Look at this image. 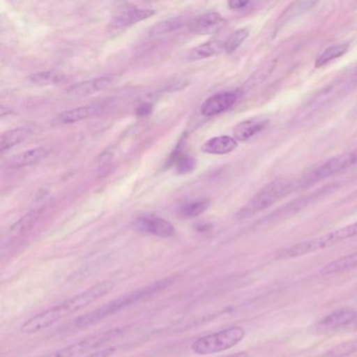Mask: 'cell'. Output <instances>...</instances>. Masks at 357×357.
Listing matches in <instances>:
<instances>
[{"instance_id": "6da1fadb", "label": "cell", "mask_w": 357, "mask_h": 357, "mask_svg": "<svg viewBox=\"0 0 357 357\" xmlns=\"http://www.w3.org/2000/svg\"><path fill=\"white\" fill-rule=\"evenodd\" d=\"M116 285V282L112 280H104V281L91 286L85 291L30 317L28 321L22 324L20 330L24 333H36L41 330L47 329L57 321H61L74 313L79 312L89 305L97 302L98 300L112 292Z\"/></svg>"}, {"instance_id": "7a4b0ae2", "label": "cell", "mask_w": 357, "mask_h": 357, "mask_svg": "<svg viewBox=\"0 0 357 357\" xmlns=\"http://www.w3.org/2000/svg\"><path fill=\"white\" fill-rule=\"evenodd\" d=\"M170 282L171 280L158 281L152 284V285L146 286V287L141 288V289H137V291L120 296V298L103 305V306L96 309V310L91 311V312L86 313V314L81 315L75 321V326L79 328V329H83V328L96 325V324L103 321L104 319L114 314V313L119 312L122 309L127 308L130 305L137 304V303L153 296L156 292L165 289L170 284Z\"/></svg>"}, {"instance_id": "3957f363", "label": "cell", "mask_w": 357, "mask_h": 357, "mask_svg": "<svg viewBox=\"0 0 357 357\" xmlns=\"http://www.w3.org/2000/svg\"><path fill=\"white\" fill-rule=\"evenodd\" d=\"M356 236L357 222H355L331 231V233L325 234L319 237L306 240V241L300 242V243L280 250L275 254V258L280 259V260H286V259H294L305 256V255L313 254V252L332 248L340 242L356 237Z\"/></svg>"}, {"instance_id": "277c9868", "label": "cell", "mask_w": 357, "mask_h": 357, "mask_svg": "<svg viewBox=\"0 0 357 357\" xmlns=\"http://www.w3.org/2000/svg\"><path fill=\"white\" fill-rule=\"evenodd\" d=\"M246 331L239 326L227 328L198 338L192 344V351L198 355H212L237 346L245 337Z\"/></svg>"}, {"instance_id": "5b68a950", "label": "cell", "mask_w": 357, "mask_h": 357, "mask_svg": "<svg viewBox=\"0 0 357 357\" xmlns=\"http://www.w3.org/2000/svg\"><path fill=\"white\" fill-rule=\"evenodd\" d=\"M291 181L288 179H275L259 191L236 215L237 219L248 218L271 208L278 200L291 191Z\"/></svg>"}, {"instance_id": "8992f818", "label": "cell", "mask_w": 357, "mask_h": 357, "mask_svg": "<svg viewBox=\"0 0 357 357\" xmlns=\"http://www.w3.org/2000/svg\"><path fill=\"white\" fill-rule=\"evenodd\" d=\"M125 333V329L116 328V329L108 330L102 333L95 334L84 340H79L74 344H68L60 350L54 351L49 354L40 357H75L91 352L96 349L101 348L104 344H108L112 340L121 337Z\"/></svg>"}, {"instance_id": "52a82bcc", "label": "cell", "mask_w": 357, "mask_h": 357, "mask_svg": "<svg viewBox=\"0 0 357 357\" xmlns=\"http://www.w3.org/2000/svg\"><path fill=\"white\" fill-rule=\"evenodd\" d=\"M357 162V151L351 153L342 154L336 158H330L317 168L313 169L306 176L303 177L300 181L302 188L310 187L314 183H319L332 175L336 174L340 171L352 166Z\"/></svg>"}, {"instance_id": "ba28073f", "label": "cell", "mask_w": 357, "mask_h": 357, "mask_svg": "<svg viewBox=\"0 0 357 357\" xmlns=\"http://www.w3.org/2000/svg\"><path fill=\"white\" fill-rule=\"evenodd\" d=\"M133 227L139 233L156 236L160 238H170L174 236L175 229L172 223L156 215H144L133 222Z\"/></svg>"}, {"instance_id": "9c48e42d", "label": "cell", "mask_w": 357, "mask_h": 357, "mask_svg": "<svg viewBox=\"0 0 357 357\" xmlns=\"http://www.w3.org/2000/svg\"><path fill=\"white\" fill-rule=\"evenodd\" d=\"M357 311L344 309V310L334 311L326 315L319 324L317 328L321 331H335V330L344 329V328L356 327Z\"/></svg>"}, {"instance_id": "30bf717a", "label": "cell", "mask_w": 357, "mask_h": 357, "mask_svg": "<svg viewBox=\"0 0 357 357\" xmlns=\"http://www.w3.org/2000/svg\"><path fill=\"white\" fill-rule=\"evenodd\" d=\"M237 99V93H235L227 91V93H217L206 99L200 110L204 116H217L233 107Z\"/></svg>"}, {"instance_id": "8fae6325", "label": "cell", "mask_w": 357, "mask_h": 357, "mask_svg": "<svg viewBox=\"0 0 357 357\" xmlns=\"http://www.w3.org/2000/svg\"><path fill=\"white\" fill-rule=\"evenodd\" d=\"M112 77L104 76L77 83L66 89V95L72 98H86L104 91L112 84Z\"/></svg>"}, {"instance_id": "7c38bea8", "label": "cell", "mask_w": 357, "mask_h": 357, "mask_svg": "<svg viewBox=\"0 0 357 357\" xmlns=\"http://www.w3.org/2000/svg\"><path fill=\"white\" fill-rule=\"evenodd\" d=\"M268 125V120L262 118L250 119L242 121L233 129V137L237 142H248L264 130Z\"/></svg>"}, {"instance_id": "4fadbf2b", "label": "cell", "mask_w": 357, "mask_h": 357, "mask_svg": "<svg viewBox=\"0 0 357 357\" xmlns=\"http://www.w3.org/2000/svg\"><path fill=\"white\" fill-rule=\"evenodd\" d=\"M154 14H155V11L151 9H129L116 16L112 20L110 28L114 31L122 30V29L128 28V26L139 24L144 20H149Z\"/></svg>"}, {"instance_id": "5bb4252c", "label": "cell", "mask_w": 357, "mask_h": 357, "mask_svg": "<svg viewBox=\"0 0 357 357\" xmlns=\"http://www.w3.org/2000/svg\"><path fill=\"white\" fill-rule=\"evenodd\" d=\"M50 154V150L47 148L38 147L34 149L26 150L22 153L12 156L7 162L8 168L17 169L32 166L40 160H45Z\"/></svg>"}, {"instance_id": "9a60e30c", "label": "cell", "mask_w": 357, "mask_h": 357, "mask_svg": "<svg viewBox=\"0 0 357 357\" xmlns=\"http://www.w3.org/2000/svg\"><path fill=\"white\" fill-rule=\"evenodd\" d=\"M238 147V142L233 137L221 135L215 137L204 142L202 146L204 153L212 154V155H225L231 153Z\"/></svg>"}, {"instance_id": "2e32d148", "label": "cell", "mask_w": 357, "mask_h": 357, "mask_svg": "<svg viewBox=\"0 0 357 357\" xmlns=\"http://www.w3.org/2000/svg\"><path fill=\"white\" fill-rule=\"evenodd\" d=\"M225 24L222 16L216 12L204 14L192 24V31L198 35H212L218 32Z\"/></svg>"}, {"instance_id": "e0dca14e", "label": "cell", "mask_w": 357, "mask_h": 357, "mask_svg": "<svg viewBox=\"0 0 357 357\" xmlns=\"http://www.w3.org/2000/svg\"><path fill=\"white\" fill-rule=\"evenodd\" d=\"M103 107L101 105H86L74 109L66 110L57 116V121L60 124H73L80 121L87 120L89 118L98 116L102 112Z\"/></svg>"}, {"instance_id": "ac0fdd59", "label": "cell", "mask_w": 357, "mask_h": 357, "mask_svg": "<svg viewBox=\"0 0 357 357\" xmlns=\"http://www.w3.org/2000/svg\"><path fill=\"white\" fill-rule=\"evenodd\" d=\"M356 267L357 252L328 263L321 269L319 273L323 275H336V273H346V271L356 268Z\"/></svg>"}, {"instance_id": "d6986e66", "label": "cell", "mask_w": 357, "mask_h": 357, "mask_svg": "<svg viewBox=\"0 0 357 357\" xmlns=\"http://www.w3.org/2000/svg\"><path fill=\"white\" fill-rule=\"evenodd\" d=\"M222 51H225V43H221L220 41H208L192 49L188 54V59L190 61H199L214 57Z\"/></svg>"}, {"instance_id": "ffe728a7", "label": "cell", "mask_w": 357, "mask_h": 357, "mask_svg": "<svg viewBox=\"0 0 357 357\" xmlns=\"http://www.w3.org/2000/svg\"><path fill=\"white\" fill-rule=\"evenodd\" d=\"M31 132H32L31 129L20 127V128L12 129V130L3 133L1 135V141H0V152H1V154H5L12 148L26 141L30 137Z\"/></svg>"}, {"instance_id": "44dd1931", "label": "cell", "mask_w": 357, "mask_h": 357, "mask_svg": "<svg viewBox=\"0 0 357 357\" xmlns=\"http://www.w3.org/2000/svg\"><path fill=\"white\" fill-rule=\"evenodd\" d=\"M349 47H350V43H336V45L327 47L317 57V61H315V68H323V66H327L329 62L342 57L348 52Z\"/></svg>"}, {"instance_id": "7402d4cb", "label": "cell", "mask_w": 357, "mask_h": 357, "mask_svg": "<svg viewBox=\"0 0 357 357\" xmlns=\"http://www.w3.org/2000/svg\"><path fill=\"white\" fill-rule=\"evenodd\" d=\"M183 26V18L181 16L169 18L162 20L154 24L149 31L150 37L162 36V35L170 34L174 31L178 30Z\"/></svg>"}, {"instance_id": "603a6c76", "label": "cell", "mask_w": 357, "mask_h": 357, "mask_svg": "<svg viewBox=\"0 0 357 357\" xmlns=\"http://www.w3.org/2000/svg\"><path fill=\"white\" fill-rule=\"evenodd\" d=\"M30 81L37 86H53L66 82V75L57 72L36 73L30 77Z\"/></svg>"}, {"instance_id": "cb8c5ba5", "label": "cell", "mask_w": 357, "mask_h": 357, "mask_svg": "<svg viewBox=\"0 0 357 357\" xmlns=\"http://www.w3.org/2000/svg\"><path fill=\"white\" fill-rule=\"evenodd\" d=\"M210 200L206 199V198H202V199L193 200V202H187L181 206V215L185 218H193V217L199 216L202 213L206 212L210 206Z\"/></svg>"}, {"instance_id": "d4e9b609", "label": "cell", "mask_w": 357, "mask_h": 357, "mask_svg": "<svg viewBox=\"0 0 357 357\" xmlns=\"http://www.w3.org/2000/svg\"><path fill=\"white\" fill-rule=\"evenodd\" d=\"M40 215L41 210L33 211V212L24 215V217H22L20 220L16 221V222L12 225L10 231L15 236L26 233V231H29V229L38 221Z\"/></svg>"}, {"instance_id": "484cf974", "label": "cell", "mask_w": 357, "mask_h": 357, "mask_svg": "<svg viewBox=\"0 0 357 357\" xmlns=\"http://www.w3.org/2000/svg\"><path fill=\"white\" fill-rule=\"evenodd\" d=\"M355 352H357L356 340L342 342L317 357H349Z\"/></svg>"}, {"instance_id": "4316f807", "label": "cell", "mask_w": 357, "mask_h": 357, "mask_svg": "<svg viewBox=\"0 0 357 357\" xmlns=\"http://www.w3.org/2000/svg\"><path fill=\"white\" fill-rule=\"evenodd\" d=\"M248 35L250 30L248 28L239 29L234 32L225 43V53H234L248 39Z\"/></svg>"}, {"instance_id": "83f0119b", "label": "cell", "mask_w": 357, "mask_h": 357, "mask_svg": "<svg viewBox=\"0 0 357 357\" xmlns=\"http://www.w3.org/2000/svg\"><path fill=\"white\" fill-rule=\"evenodd\" d=\"M176 171L178 174H187V173L192 172L195 169L196 162L195 158H190L188 155H183L178 162L175 165Z\"/></svg>"}, {"instance_id": "f1b7e54d", "label": "cell", "mask_w": 357, "mask_h": 357, "mask_svg": "<svg viewBox=\"0 0 357 357\" xmlns=\"http://www.w3.org/2000/svg\"><path fill=\"white\" fill-rule=\"evenodd\" d=\"M185 137H181V141L177 144L176 148L173 150L172 154H171L170 160H169V166H175L176 162L183 158L185 154H183V149H185Z\"/></svg>"}, {"instance_id": "f546056e", "label": "cell", "mask_w": 357, "mask_h": 357, "mask_svg": "<svg viewBox=\"0 0 357 357\" xmlns=\"http://www.w3.org/2000/svg\"><path fill=\"white\" fill-rule=\"evenodd\" d=\"M114 352H116V348L110 347V348L96 351V352L91 353V354L87 355L85 357H110Z\"/></svg>"}, {"instance_id": "4dcf8cb0", "label": "cell", "mask_w": 357, "mask_h": 357, "mask_svg": "<svg viewBox=\"0 0 357 357\" xmlns=\"http://www.w3.org/2000/svg\"><path fill=\"white\" fill-rule=\"evenodd\" d=\"M152 110H153V106H152V104L143 103L137 107V114L139 116H147L151 114Z\"/></svg>"}, {"instance_id": "1f68e13d", "label": "cell", "mask_w": 357, "mask_h": 357, "mask_svg": "<svg viewBox=\"0 0 357 357\" xmlns=\"http://www.w3.org/2000/svg\"><path fill=\"white\" fill-rule=\"evenodd\" d=\"M248 5H250V1H248V0H231V1L227 3V6L233 10L244 9Z\"/></svg>"}, {"instance_id": "d6a6232c", "label": "cell", "mask_w": 357, "mask_h": 357, "mask_svg": "<svg viewBox=\"0 0 357 357\" xmlns=\"http://www.w3.org/2000/svg\"><path fill=\"white\" fill-rule=\"evenodd\" d=\"M223 357H248V354L245 352L236 353V354L227 355V356Z\"/></svg>"}]
</instances>
